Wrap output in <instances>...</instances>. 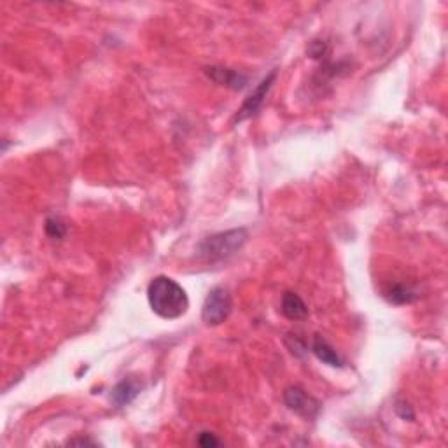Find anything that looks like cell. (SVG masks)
Wrapping results in <instances>:
<instances>
[{"mask_svg": "<svg viewBox=\"0 0 448 448\" xmlns=\"http://www.w3.org/2000/svg\"><path fill=\"white\" fill-rule=\"evenodd\" d=\"M147 302L151 310L162 319H179L190 309V298L180 284L170 277L160 275L147 287Z\"/></svg>", "mask_w": 448, "mask_h": 448, "instance_id": "6da1fadb", "label": "cell"}, {"mask_svg": "<svg viewBox=\"0 0 448 448\" xmlns=\"http://www.w3.org/2000/svg\"><path fill=\"white\" fill-rule=\"evenodd\" d=\"M247 238L249 235L244 228L215 233L201 242L200 247H198V254L203 259H207V261H221V259L237 254L245 245Z\"/></svg>", "mask_w": 448, "mask_h": 448, "instance_id": "7a4b0ae2", "label": "cell"}, {"mask_svg": "<svg viewBox=\"0 0 448 448\" xmlns=\"http://www.w3.org/2000/svg\"><path fill=\"white\" fill-rule=\"evenodd\" d=\"M233 309V298L226 287L217 286L205 298L203 309H201V319L207 326H219L230 317Z\"/></svg>", "mask_w": 448, "mask_h": 448, "instance_id": "3957f363", "label": "cell"}, {"mask_svg": "<svg viewBox=\"0 0 448 448\" xmlns=\"http://www.w3.org/2000/svg\"><path fill=\"white\" fill-rule=\"evenodd\" d=\"M284 403H286V406L291 412L303 417V419H314L320 410L319 401L316 398H312L307 391H303L302 387H298V385L286 389V392H284Z\"/></svg>", "mask_w": 448, "mask_h": 448, "instance_id": "277c9868", "label": "cell"}, {"mask_svg": "<svg viewBox=\"0 0 448 448\" xmlns=\"http://www.w3.org/2000/svg\"><path fill=\"white\" fill-rule=\"evenodd\" d=\"M275 77H277V72L273 70L272 74H268V76H266L265 79L258 84V88H256V90L249 95L247 100L244 102V105L238 109L235 121L242 123V121H245V119H249V118H252V116L258 114L259 109H261V105H263V102H265L266 93H268L270 88H272V84H273V81H275Z\"/></svg>", "mask_w": 448, "mask_h": 448, "instance_id": "5b68a950", "label": "cell"}, {"mask_svg": "<svg viewBox=\"0 0 448 448\" xmlns=\"http://www.w3.org/2000/svg\"><path fill=\"white\" fill-rule=\"evenodd\" d=\"M207 76L210 77L212 81H215L217 84L231 88V90H242V88L247 84V77L238 74V72L230 70V68L210 67L207 68Z\"/></svg>", "mask_w": 448, "mask_h": 448, "instance_id": "8992f818", "label": "cell"}, {"mask_svg": "<svg viewBox=\"0 0 448 448\" xmlns=\"http://www.w3.org/2000/svg\"><path fill=\"white\" fill-rule=\"evenodd\" d=\"M280 312L289 320H302L309 316V307L296 293L287 291V293H284L282 302H280Z\"/></svg>", "mask_w": 448, "mask_h": 448, "instance_id": "52a82bcc", "label": "cell"}, {"mask_svg": "<svg viewBox=\"0 0 448 448\" xmlns=\"http://www.w3.org/2000/svg\"><path fill=\"white\" fill-rule=\"evenodd\" d=\"M312 352L319 361H323L324 364H330L333 368H341L345 364L343 359L340 357L337 350L324 340L323 337H316L312 341Z\"/></svg>", "mask_w": 448, "mask_h": 448, "instance_id": "ba28073f", "label": "cell"}, {"mask_svg": "<svg viewBox=\"0 0 448 448\" xmlns=\"http://www.w3.org/2000/svg\"><path fill=\"white\" fill-rule=\"evenodd\" d=\"M140 392V384L135 380H123L112 389L111 394V401L114 403L116 406H125L130 405L133 399L139 396Z\"/></svg>", "mask_w": 448, "mask_h": 448, "instance_id": "9c48e42d", "label": "cell"}, {"mask_svg": "<svg viewBox=\"0 0 448 448\" xmlns=\"http://www.w3.org/2000/svg\"><path fill=\"white\" fill-rule=\"evenodd\" d=\"M385 298L394 305H406V303H412L415 300L417 293L406 284H396L385 291Z\"/></svg>", "mask_w": 448, "mask_h": 448, "instance_id": "30bf717a", "label": "cell"}, {"mask_svg": "<svg viewBox=\"0 0 448 448\" xmlns=\"http://www.w3.org/2000/svg\"><path fill=\"white\" fill-rule=\"evenodd\" d=\"M44 230H46L47 237L53 238V240H61L67 235V226H65V222L58 215H51V217L46 219Z\"/></svg>", "mask_w": 448, "mask_h": 448, "instance_id": "8fae6325", "label": "cell"}, {"mask_svg": "<svg viewBox=\"0 0 448 448\" xmlns=\"http://www.w3.org/2000/svg\"><path fill=\"white\" fill-rule=\"evenodd\" d=\"M198 443L205 448H210V447H219L221 441H219L212 433H201L200 436H198Z\"/></svg>", "mask_w": 448, "mask_h": 448, "instance_id": "7c38bea8", "label": "cell"}, {"mask_svg": "<svg viewBox=\"0 0 448 448\" xmlns=\"http://www.w3.org/2000/svg\"><path fill=\"white\" fill-rule=\"evenodd\" d=\"M68 445H97V443L90 440H74V441H68Z\"/></svg>", "mask_w": 448, "mask_h": 448, "instance_id": "4fadbf2b", "label": "cell"}]
</instances>
